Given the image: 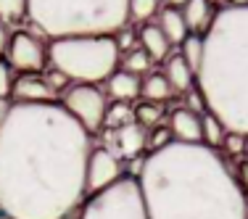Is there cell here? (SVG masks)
I'll return each instance as SVG.
<instances>
[{
	"mask_svg": "<svg viewBox=\"0 0 248 219\" xmlns=\"http://www.w3.org/2000/svg\"><path fill=\"white\" fill-rule=\"evenodd\" d=\"M238 182H243V185L248 188V161L240 164V169H238Z\"/></svg>",
	"mask_w": 248,
	"mask_h": 219,
	"instance_id": "d6a6232c",
	"label": "cell"
},
{
	"mask_svg": "<svg viewBox=\"0 0 248 219\" xmlns=\"http://www.w3.org/2000/svg\"><path fill=\"white\" fill-rule=\"evenodd\" d=\"M16 103H50L53 90L48 87V82L40 74H21L19 79H14V93Z\"/></svg>",
	"mask_w": 248,
	"mask_h": 219,
	"instance_id": "7c38bea8",
	"label": "cell"
},
{
	"mask_svg": "<svg viewBox=\"0 0 248 219\" xmlns=\"http://www.w3.org/2000/svg\"><path fill=\"white\" fill-rule=\"evenodd\" d=\"M209 3H214V0H209Z\"/></svg>",
	"mask_w": 248,
	"mask_h": 219,
	"instance_id": "d590c367",
	"label": "cell"
},
{
	"mask_svg": "<svg viewBox=\"0 0 248 219\" xmlns=\"http://www.w3.org/2000/svg\"><path fill=\"white\" fill-rule=\"evenodd\" d=\"M169 132L177 138V143H203V127H201V114L190 109H174L169 114Z\"/></svg>",
	"mask_w": 248,
	"mask_h": 219,
	"instance_id": "8fae6325",
	"label": "cell"
},
{
	"mask_svg": "<svg viewBox=\"0 0 248 219\" xmlns=\"http://www.w3.org/2000/svg\"><path fill=\"white\" fill-rule=\"evenodd\" d=\"M90 135L61 103H14L0 127V211L63 219L85 195Z\"/></svg>",
	"mask_w": 248,
	"mask_h": 219,
	"instance_id": "6da1fadb",
	"label": "cell"
},
{
	"mask_svg": "<svg viewBox=\"0 0 248 219\" xmlns=\"http://www.w3.org/2000/svg\"><path fill=\"white\" fill-rule=\"evenodd\" d=\"M8 43H11V32H8V24L0 21V53L8 50Z\"/></svg>",
	"mask_w": 248,
	"mask_h": 219,
	"instance_id": "4dcf8cb0",
	"label": "cell"
},
{
	"mask_svg": "<svg viewBox=\"0 0 248 219\" xmlns=\"http://www.w3.org/2000/svg\"><path fill=\"white\" fill-rule=\"evenodd\" d=\"M63 109L85 127L87 135H95L106 127V109L108 100L95 85H72L63 93Z\"/></svg>",
	"mask_w": 248,
	"mask_h": 219,
	"instance_id": "52a82bcc",
	"label": "cell"
},
{
	"mask_svg": "<svg viewBox=\"0 0 248 219\" xmlns=\"http://www.w3.org/2000/svg\"><path fill=\"white\" fill-rule=\"evenodd\" d=\"M5 53H8L11 69H19L24 74H37L45 66V61H48L45 45L32 32H24V29L11 34V43H8V50Z\"/></svg>",
	"mask_w": 248,
	"mask_h": 219,
	"instance_id": "ba28073f",
	"label": "cell"
},
{
	"mask_svg": "<svg viewBox=\"0 0 248 219\" xmlns=\"http://www.w3.org/2000/svg\"><path fill=\"white\" fill-rule=\"evenodd\" d=\"M187 0H169V8H180V5H185Z\"/></svg>",
	"mask_w": 248,
	"mask_h": 219,
	"instance_id": "e575fe53",
	"label": "cell"
},
{
	"mask_svg": "<svg viewBox=\"0 0 248 219\" xmlns=\"http://www.w3.org/2000/svg\"><path fill=\"white\" fill-rule=\"evenodd\" d=\"M29 19L50 40L114 37L124 29L129 0H27Z\"/></svg>",
	"mask_w": 248,
	"mask_h": 219,
	"instance_id": "277c9868",
	"label": "cell"
},
{
	"mask_svg": "<svg viewBox=\"0 0 248 219\" xmlns=\"http://www.w3.org/2000/svg\"><path fill=\"white\" fill-rule=\"evenodd\" d=\"M232 8H248V0H227Z\"/></svg>",
	"mask_w": 248,
	"mask_h": 219,
	"instance_id": "836d02e7",
	"label": "cell"
},
{
	"mask_svg": "<svg viewBox=\"0 0 248 219\" xmlns=\"http://www.w3.org/2000/svg\"><path fill=\"white\" fill-rule=\"evenodd\" d=\"M164 77H167L169 87L177 93H187L193 90V82H196V74L187 66V61L180 56V53H169L167 58V69H164Z\"/></svg>",
	"mask_w": 248,
	"mask_h": 219,
	"instance_id": "5bb4252c",
	"label": "cell"
},
{
	"mask_svg": "<svg viewBox=\"0 0 248 219\" xmlns=\"http://www.w3.org/2000/svg\"><path fill=\"white\" fill-rule=\"evenodd\" d=\"M201 127H203V145H209V148L222 145L224 138H227V129H224V124L217 119L214 114H209V111L201 116Z\"/></svg>",
	"mask_w": 248,
	"mask_h": 219,
	"instance_id": "ffe728a7",
	"label": "cell"
},
{
	"mask_svg": "<svg viewBox=\"0 0 248 219\" xmlns=\"http://www.w3.org/2000/svg\"><path fill=\"white\" fill-rule=\"evenodd\" d=\"M114 40H116V48H119V53H122V50H132L135 32H129V29H122V32L114 34Z\"/></svg>",
	"mask_w": 248,
	"mask_h": 219,
	"instance_id": "f546056e",
	"label": "cell"
},
{
	"mask_svg": "<svg viewBox=\"0 0 248 219\" xmlns=\"http://www.w3.org/2000/svg\"><path fill=\"white\" fill-rule=\"evenodd\" d=\"M129 122H135V111L127 103H108V109H106V127L119 129Z\"/></svg>",
	"mask_w": 248,
	"mask_h": 219,
	"instance_id": "603a6c76",
	"label": "cell"
},
{
	"mask_svg": "<svg viewBox=\"0 0 248 219\" xmlns=\"http://www.w3.org/2000/svg\"><path fill=\"white\" fill-rule=\"evenodd\" d=\"M182 16H185L187 29L206 34V29L214 21V8H211L209 0H187V3L182 5Z\"/></svg>",
	"mask_w": 248,
	"mask_h": 219,
	"instance_id": "2e32d148",
	"label": "cell"
},
{
	"mask_svg": "<svg viewBox=\"0 0 248 219\" xmlns=\"http://www.w3.org/2000/svg\"><path fill=\"white\" fill-rule=\"evenodd\" d=\"M43 79L48 82V87L53 90V95H56V93H61V90L66 93L69 87H72V85H69V77H63L61 72H58V69H50V72H45Z\"/></svg>",
	"mask_w": 248,
	"mask_h": 219,
	"instance_id": "4316f807",
	"label": "cell"
},
{
	"mask_svg": "<svg viewBox=\"0 0 248 219\" xmlns=\"http://www.w3.org/2000/svg\"><path fill=\"white\" fill-rule=\"evenodd\" d=\"M79 219H148L138 177L124 174L111 188L90 195Z\"/></svg>",
	"mask_w": 248,
	"mask_h": 219,
	"instance_id": "8992f818",
	"label": "cell"
},
{
	"mask_svg": "<svg viewBox=\"0 0 248 219\" xmlns=\"http://www.w3.org/2000/svg\"><path fill=\"white\" fill-rule=\"evenodd\" d=\"M48 61L74 85H98L116 72L119 48L114 37H63L50 40Z\"/></svg>",
	"mask_w": 248,
	"mask_h": 219,
	"instance_id": "5b68a950",
	"label": "cell"
},
{
	"mask_svg": "<svg viewBox=\"0 0 248 219\" xmlns=\"http://www.w3.org/2000/svg\"><path fill=\"white\" fill-rule=\"evenodd\" d=\"M138 37H140L143 50L151 56V61H167L172 43L167 40V34L161 32V27H158V24H145L143 29H140Z\"/></svg>",
	"mask_w": 248,
	"mask_h": 219,
	"instance_id": "9a60e30c",
	"label": "cell"
},
{
	"mask_svg": "<svg viewBox=\"0 0 248 219\" xmlns=\"http://www.w3.org/2000/svg\"><path fill=\"white\" fill-rule=\"evenodd\" d=\"M198 93L227 132L248 138V8H222L203 34Z\"/></svg>",
	"mask_w": 248,
	"mask_h": 219,
	"instance_id": "3957f363",
	"label": "cell"
},
{
	"mask_svg": "<svg viewBox=\"0 0 248 219\" xmlns=\"http://www.w3.org/2000/svg\"><path fill=\"white\" fill-rule=\"evenodd\" d=\"M158 27H161V32L167 34L169 43H177L182 45V40L187 37V24H185V16H182V8H164L161 14H158Z\"/></svg>",
	"mask_w": 248,
	"mask_h": 219,
	"instance_id": "e0dca14e",
	"label": "cell"
},
{
	"mask_svg": "<svg viewBox=\"0 0 248 219\" xmlns=\"http://www.w3.org/2000/svg\"><path fill=\"white\" fill-rule=\"evenodd\" d=\"M122 161L108 151V148H95L90 151L87 158V169H85V193L95 195L106 188H111L114 182L122 180Z\"/></svg>",
	"mask_w": 248,
	"mask_h": 219,
	"instance_id": "9c48e42d",
	"label": "cell"
},
{
	"mask_svg": "<svg viewBox=\"0 0 248 219\" xmlns=\"http://www.w3.org/2000/svg\"><path fill=\"white\" fill-rule=\"evenodd\" d=\"M169 93H172V87H169L164 72L145 77V82H143V98L145 100H151V103H164V100L169 98Z\"/></svg>",
	"mask_w": 248,
	"mask_h": 219,
	"instance_id": "ac0fdd59",
	"label": "cell"
},
{
	"mask_svg": "<svg viewBox=\"0 0 248 219\" xmlns=\"http://www.w3.org/2000/svg\"><path fill=\"white\" fill-rule=\"evenodd\" d=\"M148 219H248L240 182L214 148L177 143L153 151L138 174Z\"/></svg>",
	"mask_w": 248,
	"mask_h": 219,
	"instance_id": "7a4b0ae2",
	"label": "cell"
},
{
	"mask_svg": "<svg viewBox=\"0 0 248 219\" xmlns=\"http://www.w3.org/2000/svg\"><path fill=\"white\" fill-rule=\"evenodd\" d=\"M161 0H129V16L135 21H148L151 16L158 14Z\"/></svg>",
	"mask_w": 248,
	"mask_h": 219,
	"instance_id": "d4e9b609",
	"label": "cell"
},
{
	"mask_svg": "<svg viewBox=\"0 0 248 219\" xmlns=\"http://www.w3.org/2000/svg\"><path fill=\"white\" fill-rule=\"evenodd\" d=\"M180 56L187 61V66L193 69V74L198 72L201 61H203V34H187L180 45Z\"/></svg>",
	"mask_w": 248,
	"mask_h": 219,
	"instance_id": "d6986e66",
	"label": "cell"
},
{
	"mask_svg": "<svg viewBox=\"0 0 248 219\" xmlns=\"http://www.w3.org/2000/svg\"><path fill=\"white\" fill-rule=\"evenodd\" d=\"M172 143V132H169L167 127H156L153 132L148 135V145H151V153L153 151H161V148H167Z\"/></svg>",
	"mask_w": 248,
	"mask_h": 219,
	"instance_id": "83f0119b",
	"label": "cell"
},
{
	"mask_svg": "<svg viewBox=\"0 0 248 219\" xmlns=\"http://www.w3.org/2000/svg\"><path fill=\"white\" fill-rule=\"evenodd\" d=\"M151 56L145 53L143 48H132V50H127L122 56V72H127V74H135V77H140V74H145L151 69Z\"/></svg>",
	"mask_w": 248,
	"mask_h": 219,
	"instance_id": "44dd1931",
	"label": "cell"
},
{
	"mask_svg": "<svg viewBox=\"0 0 248 219\" xmlns=\"http://www.w3.org/2000/svg\"><path fill=\"white\" fill-rule=\"evenodd\" d=\"M135 122L140 124V127H156L158 119L164 116V109H161V103H151V100H140L138 106H135Z\"/></svg>",
	"mask_w": 248,
	"mask_h": 219,
	"instance_id": "7402d4cb",
	"label": "cell"
},
{
	"mask_svg": "<svg viewBox=\"0 0 248 219\" xmlns=\"http://www.w3.org/2000/svg\"><path fill=\"white\" fill-rule=\"evenodd\" d=\"M11 93H14V69H11L8 61L0 58V98L8 100Z\"/></svg>",
	"mask_w": 248,
	"mask_h": 219,
	"instance_id": "484cf974",
	"label": "cell"
},
{
	"mask_svg": "<svg viewBox=\"0 0 248 219\" xmlns=\"http://www.w3.org/2000/svg\"><path fill=\"white\" fill-rule=\"evenodd\" d=\"M246 135H238V132H227V138H224V151H227L230 153V156H240V153H243L246 151Z\"/></svg>",
	"mask_w": 248,
	"mask_h": 219,
	"instance_id": "f1b7e54d",
	"label": "cell"
},
{
	"mask_svg": "<svg viewBox=\"0 0 248 219\" xmlns=\"http://www.w3.org/2000/svg\"><path fill=\"white\" fill-rule=\"evenodd\" d=\"M108 140H111V148L108 151L114 153L116 158L124 156V158H135L145 151L148 145V129L140 127L138 122H129L119 129H111L108 132Z\"/></svg>",
	"mask_w": 248,
	"mask_h": 219,
	"instance_id": "30bf717a",
	"label": "cell"
},
{
	"mask_svg": "<svg viewBox=\"0 0 248 219\" xmlns=\"http://www.w3.org/2000/svg\"><path fill=\"white\" fill-rule=\"evenodd\" d=\"M11 100H5V98H0V127H3V122L8 119V114H11Z\"/></svg>",
	"mask_w": 248,
	"mask_h": 219,
	"instance_id": "1f68e13d",
	"label": "cell"
},
{
	"mask_svg": "<svg viewBox=\"0 0 248 219\" xmlns=\"http://www.w3.org/2000/svg\"><path fill=\"white\" fill-rule=\"evenodd\" d=\"M106 93L114 98V103H129V100L143 95V82H140V77L127 74L119 69V72H114L106 79Z\"/></svg>",
	"mask_w": 248,
	"mask_h": 219,
	"instance_id": "4fadbf2b",
	"label": "cell"
},
{
	"mask_svg": "<svg viewBox=\"0 0 248 219\" xmlns=\"http://www.w3.org/2000/svg\"><path fill=\"white\" fill-rule=\"evenodd\" d=\"M24 16H29L27 0H0V21L3 24H16Z\"/></svg>",
	"mask_w": 248,
	"mask_h": 219,
	"instance_id": "cb8c5ba5",
	"label": "cell"
}]
</instances>
